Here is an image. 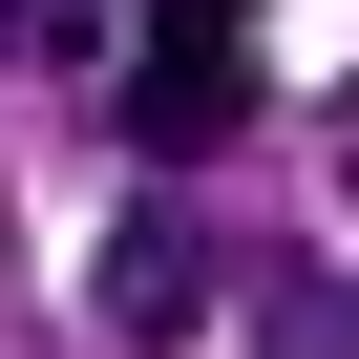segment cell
<instances>
[{
	"label": "cell",
	"mask_w": 359,
	"mask_h": 359,
	"mask_svg": "<svg viewBox=\"0 0 359 359\" xmlns=\"http://www.w3.org/2000/svg\"><path fill=\"white\" fill-rule=\"evenodd\" d=\"M233 106H254V0H148V64H127V127L191 169V148H233Z\"/></svg>",
	"instance_id": "1"
},
{
	"label": "cell",
	"mask_w": 359,
	"mask_h": 359,
	"mask_svg": "<svg viewBox=\"0 0 359 359\" xmlns=\"http://www.w3.org/2000/svg\"><path fill=\"white\" fill-rule=\"evenodd\" d=\"M191 317H212V233H191V212L148 191V212L106 233V338H127V359H169Z\"/></svg>",
	"instance_id": "2"
},
{
	"label": "cell",
	"mask_w": 359,
	"mask_h": 359,
	"mask_svg": "<svg viewBox=\"0 0 359 359\" xmlns=\"http://www.w3.org/2000/svg\"><path fill=\"white\" fill-rule=\"evenodd\" d=\"M254 359H359V317H338L296 254H254Z\"/></svg>",
	"instance_id": "3"
}]
</instances>
